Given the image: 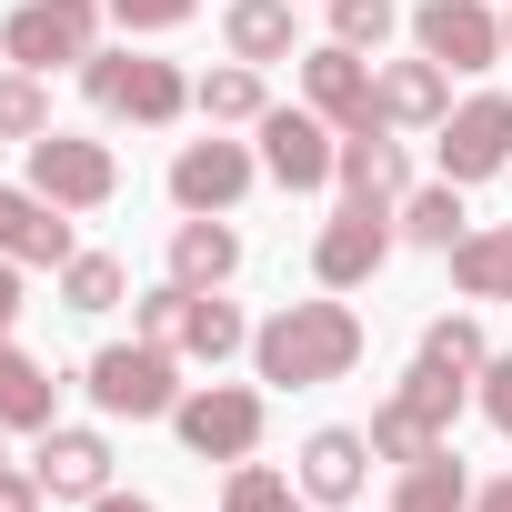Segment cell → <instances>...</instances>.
I'll return each mask as SVG.
<instances>
[{
	"label": "cell",
	"mask_w": 512,
	"mask_h": 512,
	"mask_svg": "<svg viewBox=\"0 0 512 512\" xmlns=\"http://www.w3.org/2000/svg\"><path fill=\"white\" fill-rule=\"evenodd\" d=\"M362 362V312L352 302H282L262 332H251V372L272 392H322Z\"/></svg>",
	"instance_id": "6da1fadb"
},
{
	"label": "cell",
	"mask_w": 512,
	"mask_h": 512,
	"mask_svg": "<svg viewBox=\"0 0 512 512\" xmlns=\"http://www.w3.org/2000/svg\"><path fill=\"white\" fill-rule=\"evenodd\" d=\"M81 91H91L101 121H141V131H161V121L191 111L181 61H151V51H91V61H81Z\"/></svg>",
	"instance_id": "7a4b0ae2"
},
{
	"label": "cell",
	"mask_w": 512,
	"mask_h": 512,
	"mask_svg": "<svg viewBox=\"0 0 512 512\" xmlns=\"http://www.w3.org/2000/svg\"><path fill=\"white\" fill-rule=\"evenodd\" d=\"M81 392L111 412V422H171V402H181V352L171 342H111V352H91V372H81Z\"/></svg>",
	"instance_id": "3957f363"
},
{
	"label": "cell",
	"mask_w": 512,
	"mask_h": 512,
	"mask_svg": "<svg viewBox=\"0 0 512 512\" xmlns=\"http://www.w3.org/2000/svg\"><path fill=\"white\" fill-rule=\"evenodd\" d=\"M101 11L111 0H21L0 21V61L11 71H81L101 51Z\"/></svg>",
	"instance_id": "277c9868"
},
{
	"label": "cell",
	"mask_w": 512,
	"mask_h": 512,
	"mask_svg": "<svg viewBox=\"0 0 512 512\" xmlns=\"http://www.w3.org/2000/svg\"><path fill=\"white\" fill-rule=\"evenodd\" d=\"M171 432H181L191 462H251L262 452V392L251 382H201V392L171 402Z\"/></svg>",
	"instance_id": "5b68a950"
},
{
	"label": "cell",
	"mask_w": 512,
	"mask_h": 512,
	"mask_svg": "<svg viewBox=\"0 0 512 512\" xmlns=\"http://www.w3.org/2000/svg\"><path fill=\"white\" fill-rule=\"evenodd\" d=\"M392 241H402V221H392L382 201H342V211L312 231V282H322V292H362V282L392 262Z\"/></svg>",
	"instance_id": "8992f818"
},
{
	"label": "cell",
	"mask_w": 512,
	"mask_h": 512,
	"mask_svg": "<svg viewBox=\"0 0 512 512\" xmlns=\"http://www.w3.org/2000/svg\"><path fill=\"white\" fill-rule=\"evenodd\" d=\"M302 101H312L332 131H382V71H372L352 41H312V51H302Z\"/></svg>",
	"instance_id": "52a82bcc"
},
{
	"label": "cell",
	"mask_w": 512,
	"mask_h": 512,
	"mask_svg": "<svg viewBox=\"0 0 512 512\" xmlns=\"http://www.w3.org/2000/svg\"><path fill=\"white\" fill-rule=\"evenodd\" d=\"M31 191H41V201H61V211H101V201L121 191V161H111V141L41 131V141H31Z\"/></svg>",
	"instance_id": "ba28073f"
},
{
	"label": "cell",
	"mask_w": 512,
	"mask_h": 512,
	"mask_svg": "<svg viewBox=\"0 0 512 512\" xmlns=\"http://www.w3.org/2000/svg\"><path fill=\"white\" fill-rule=\"evenodd\" d=\"M251 131H262V171H272L282 191H322V181H332V161H342V131H332L312 101H302V111H282V101H272Z\"/></svg>",
	"instance_id": "9c48e42d"
},
{
	"label": "cell",
	"mask_w": 512,
	"mask_h": 512,
	"mask_svg": "<svg viewBox=\"0 0 512 512\" xmlns=\"http://www.w3.org/2000/svg\"><path fill=\"white\" fill-rule=\"evenodd\" d=\"M412 41H422V61H442V71H492V61H512L492 0H422V11H412Z\"/></svg>",
	"instance_id": "30bf717a"
},
{
	"label": "cell",
	"mask_w": 512,
	"mask_h": 512,
	"mask_svg": "<svg viewBox=\"0 0 512 512\" xmlns=\"http://www.w3.org/2000/svg\"><path fill=\"white\" fill-rule=\"evenodd\" d=\"M432 141H442V181H462V191L492 181V171L512 161V91H472Z\"/></svg>",
	"instance_id": "8fae6325"
},
{
	"label": "cell",
	"mask_w": 512,
	"mask_h": 512,
	"mask_svg": "<svg viewBox=\"0 0 512 512\" xmlns=\"http://www.w3.org/2000/svg\"><path fill=\"white\" fill-rule=\"evenodd\" d=\"M251 171H262V151H241V141H181L171 151V201L181 211H231L241 191H251Z\"/></svg>",
	"instance_id": "7c38bea8"
},
{
	"label": "cell",
	"mask_w": 512,
	"mask_h": 512,
	"mask_svg": "<svg viewBox=\"0 0 512 512\" xmlns=\"http://www.w3.org/2000/svg\"><path fill=\"white\" fill-rule=\"evenodd\" d=\"M71 251H81V241H71V211H61V201H41L31 181H21V191H0V262H21V272H61Z\"/></svg>",
	"instance_id": "4fadbf2b"
},
{
	"label": "cell",
	"mask_w": 512,
	"mask_h": 512,
	"mask_svg": "<svg viewBox=\"0 0 512 512\" xmlns=\"http://www.w3.org/2000/svg\"><path fill=\"white\" fill-rule=\"evenodd\" d=\"M31 472H41L51 502H101V492H111V442L81 432V422H51L41 452H31Z\"/></svg>",
	"instance_id": "5bb4252c"
},
{
	"label": "cell",
	"mask_w": 512,
	"mask_h": 512,
	"mask_svg": "<svg viewBox=\"0 0 512 512\" xmlns=\"http://www.w3.org/2000/svg\"><path fill=\"white\" fill-rule=\"evenodd\" d=\"M362 472H372V432H352V422H322L312 442H302V492L312 502H332V512H352L362 502Z\"/></svg>",
	"instance_id": "9a60e30c"
},
{
	"label": "cell",
	"mask_w": 512,
	"mask_h": 512,
	"mask_svg": "<svg viewBox=\"0 0 512 512\" xmlns=\"http://www.w3.org/2000/svg\"><path fill=\"white\" fill-rule=\"evenodd\" d=\"M332 181H342V201H382V211H402V191H412V151H402L392 131H342Z\"/></svg>",
	"instance_id": "2e32d148"
},
{
	"label": "cell",
	"mask_w": 512,
	"mask_h": 512,
	"mask_svg": "<svg viewBox=\"0 0 512 512\" xmlns=\"http://www.w3.org/2000/svg\"><path fill=\"white\" fill-rule=\"evenodd\" d=\"M442 121H452V71L422 61V51L392 61L382 71V131H442Z\"/></svg>",
	"instance_id": "e0dca14e"
},
{
	"label": "cell",
	"mask_w": 512,
	"mask_h": 512,
	"mask_svg": "<svg viewBox=\"0 0 512 512\" xmlns=\"http://www.w3.org/2000/svg\"><path fill=\"white\" fill-rule=\"evenodd\" d=\"M231 272H241V231H231L221 211H191V221L171 231V282H181V292H221Z\"/></svg>",
	"instance_id": "ac0fdd59"
},
{
	"label": "cell",
	"mask_w": 512,
	"mask_h": 512,
	"mask_svg": "<svg viewBox=\"0 0 512 512\" xmlns=\"http://www.w3.org/2000/svg\"><path fill=\"white\" fill-rule=\"evenodd\" d=\"M51 422H61L51 362H31L21 342H0V432H51Z\"/></svg>",
	"instance_id": "d6986e66"
},
{
	"label": "cell",
	"mask_w": 512,
	"mask_h": 512,
	"mask_svg": "<svg viewBox=\"0 0 512 512\" xmlns=\"http://www.w3.org/2000/svg\"><path fill=\"white\" fill-rule=\"evenodd\" d=\"M221 51L251 61V71L292 61V0H231V11H221Z\"/></svg>",
	"instance_id": "ffe728a7"
},
{
	"label": "cell",
	"mask_w": 512,
	"mask_h": 512,
	"mask_svg": "<svg viewBox=\"0 0 512 512\" xmlns=\"http://www.w3.org/2000/svg\"><path fill=\"white\" fill-rule=\"evenodd\" d=\"M392 512H472V472H462V452H452V442H432L422 462H402Z\"/></svg>",
	"instance_id": "44dd1931"
},
{
	"label": "cell",
	"mask_w": 512,
	"mask_h": 512,
	"mask_svg": "<svg viewBox=\"0 0 512 512\" xmlns=\"http://www.w3.org/2000/svg\"><path fill=\"white\" fill-rule=\"evenodd\" d=\"M452 282H462V302H512V221L452 241Z\"/></svg>",
	"instance_id": "7402d4cb"
},
{
	"label": "cell",
	"mask_w": 512,
	"mask_h": 512,
	"mask_svg": "<svg viewBox=\"0 0 512 512\" xmlns=\"http://www.w3.org/2000/svg\"><path fill=\"white\" fill-rule=\"evenodd\" d=\"M171 352H191V362H231V352H251V322H241L221 292H191V302H181V332H171Z\"/></svg>",
	"instance_id": "603a6c76"
},
{
	"label": "cell",
	"mask_w": 512,
	"mask_h": 512,
	"mask_svg": "<svg viewBox=\"0 0 512 512\" xmlns=\"http://www.w3.org/2000/svg\"><path fill=\"white\" fill-rule=\"evenodd\" d=\"M191 101H201L211 131H251V121L272 111V91H262V71H251V61H221L211 81H191Z\"/></svg>",
	"instance_id": "cb8c5ba5"
},
{
	"label": "cell",
	"mask_w": 512,
	"mask_h": 512,
	"mask_svg": "<svg viewBox=\"0 0 512 512\" xmlns=\"http://www.w3.org/2000/svg\"><path fill=\"white\" fill-rule=\"evenodd\" d=\"M392 221H402V241H422V251H452V241L472 231V221H462V181H412Z\"/></svg>",
	"instance_id": "d4e9b609"
},
{
	"label": "cell",
	"mask_w": 512,
	"mask_h": 512,
	"mask_svg": "<svg viewBox=\"0 0 512 512\" xmlns=\"http://www.w3.org/2000/svg\"><path fill=\"white\" fill-rule=\"evenodd\" d=\"M392 402H402V412H412V422H422V432H442V442H452V412H462V402H472V382H462V372H442V362H422V352H412V372H402V392H392Z\"/></svg>",
	"instance_id": "484cf974"
},
{
	"label": "cell",
	"mask_w": 512,
	"mask_h": 512,
	"mask_svg": "<svg viewBox=\"0 0 512 512\" xmlns=\"http://www.w3.org/2000/svg\"><path fill=\"white\" fill-rule=\"evenodd\" d=\"M221 512H312V492H302V482H282L272 462H231Z\"/></svg>",
	"instance_id": "4316f807"
},
{
	"label": "cell",
	"mask_w": 512,
	"mask_h": 512,
	"mask_svg": "<svg viewBox=\"0 0 512 512\" xmlns=\"http://www.w3.org/2000/svg\"><path fill=\"white\" fill-rule=\"evenodd\" d=\"M121 292H131V272L111 262V251H71L61 262V302L71 312H121Z\"/></svg>",
	"instance_id": "83f0119b"
},
{
	"label": "cell",
	"mask_w": 512,
	"mask_h": 512,
	"mask_svg": "<svg viewBox=\"0 0 512 512\" xmlns=\"http://www.w3.org/2000/svg\"><path fill=\"white\" fill-rule=\"evenodd\" d=\"M422 362H442V372H462V382H482V362H492V342H482V322H472V312H442V322H422Z\"/></svg>",
	"instance_id": "f1b7e54d"
},
{
	"label": "cell",
	"mask_w": 512,
	"mask_h": 512,
	"mask_svg": "<svg viewBox=\"0 0 512 512\" xmlns=\"http://www.w3.org/2000/svg\"><path fill=\"white\" fill-rule=\"evenodd\" d=\"M51 131V101H41V71H0V141H41Z\"/></svg>",
	"instance_id": "f546056e"
},
{
	"label": "cell",
	"mask_w": 512,
	"mask_h": 512,
	"mask_svg": "<svg viewBox=\"0 0 512 512\" xmlns=\"http://www.w3.org/2000/svg\"><path fill=\"white\" fill-rule=\"evenodd\" d=\"M402 31V0H332V41H352V51H382Z\"/></svg>",
	"instance_id": "4dcf8cb0"
},
{
	"label": "cell",
	"mask_w": 512,
	"mask_h": 512,
	"mask_svg": "<svg viewBox=\"0 0 512 512\" xmlns=\"http://www.w3.org/2000/svg\"><path fill=\"white\" fill-rule=\"evenodd\" d=\"M432 442H442V432H422L402 402H382V412H372V462H392V472H402V462H422Z\"/></svg>",
	"instance_id": "1f68e13d"
},
{
	"label": "cell",
	"mask_w": 512,
	"mask_h": 512,
	"mask_svg": "<svg viewBox=\"0 0 512 512\" xmlns=\"http://www.w3.org/2000/svg\"><path fill=\"white\" fill-rule=\"evenodd\" d=\"M181 302H191L181 282H161V292H141V302H131V322H141V342H171V332H181Z\"/></svg>",
	"instance_id": "d6a6232c"
},
{
	"label": "cell",
	"mask_w": 512,
	"mask_h": 512,
	"mask_svg": "<svg viewBox=\"0 0 512 512\" xmlns=\"http://www.w3.org/2000/svg\"><path fill=\"white\" fill-rule=\"evenodd\" d=\"M472 402H482V422H492V432L512 442V352H502V362H482V382H472Z\"/></svg>",
	"instance_id": "836d02e7"
},
{
	"label": "cell",
	"mask_w": 512,
	"mask_h": 512,
	"mask_svg": "<svg viewBox=\"0 0 512 512\" xmlns=\"http://www.w3.org/2000/svg\"><path fill=\"white\" fill-rule=\"evenodd\" d=\"M191 11H201V0H111V21H121V31H181Z\"/></svg>",
	"instance_id": "e575fe53"
},
{
	"label": "cell",
	"mask_w": 512,
	"mask_h": 512,
	"mask_svg": "<svg viewBox=\"0 0 512 512\" xmlns=\"http://www.w3.org/2000/svg\"><path fill=\"white\" fill-rule=\"evenodd\" d=\"M51 492H41V472L31 462H11V472H0V512H41Z\"/></svg>",
	"instance_id": "d590c367"
},
{
	"label": "cell",
	"mask_w": 512,
	"mask_h": 512,
	"mask_svg": "<svg viewBox=\"0 0 512 512\" xmlns=\"http://www.w3.org/2000/svg\"><path fill=\"white\" fill-rule=\"evenodd\" d=\"M11 322H21V262H0V342H11Z\"/></svg>",
	"instance_id": "8d00e7d4"
},
{
	"label": "cell",
	"mask_w": 512,
	"mask_h": 512,
	"mask_svg": "<svg viewBox=\"0 0 512 512\" xmlns=\"http://www.w3.org/2000/svg\"><path fill=\"white\" fill-rule=\"evenodd\" d=\"M472 512H512V472L502 482H472Z\"/></svg>",
	"instance_id": "74e56055"
},
{
	"label": "cell",
	"mask_w": 512,
	"mask_h": 512,
	"mask_svg": "<svg viewBox=\"0 0 512 512\" xmlns=\"http://www.w3.org/2000/svg\"><path fill=\"white\" fill-rule=\"evenodd\" d=\"M81 512H151L141 492H101V502H81Z\"/></svg>",
	"instance_id": "f35d334b"
},
{
	"label": "cell",
	"mask_w": 512,
	"mask_h": 512,
	"mask_svg": "<svg viewBox=\"0 0 512 512\" xmlns=\"http://www.w3.org/2000/svg\"><path fill=\"white\" fill-rule=\"evenodd\" d=\"M502 51H512V11H502Z\"/></svg>",
	"instance_id": "ab89813d"
},
{
	"label": "cell",
	"mask_w": 512,
	"mask_h": 512,
	"mask_svg": "<svg viewBox=\"0 0 512 512\" xmlns=\"http://www.w3.org/2000/svg\"><path fill=\"white\" fill-rule=\"evenodd\" d=\"M0 472H11V452H0Z\"/></svg>",
	"instance_id": "60d3db41"
}]
</instances>
